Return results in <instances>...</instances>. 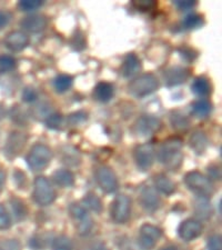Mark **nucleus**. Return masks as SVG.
I'll return each mask as SVG.
<instances>
[{"label": "nucleus", "instance_id": "nucleus-41", "mask_svg": "<svg viewBox=\"0 0 222 250\" xmlns=\"http://www.w3.org/2000/svg\"><path fill=\"white\" fill-rule=\"evenodd\" d=\"M0 250H21V245L16 239L0 241Z\"/></svg>", "mask_w": 222, "mask_h": 250}, {"label": "nucleus", "instance_id": "nucleus-39", "mask_svg": "<svg viewBox=\"0 0 222 250\" xmlns=\"http://www.w3.org/2000/svg\"><path fill=\"white\" fill-rule=\"evenodd\" d=\"M178 51H179V54L181 56V58H183L185 62H193L197 57H198V52L192 49V48L190 47H180L179 49H178Z\"/></svg>", "mask_w": 222, "mask_h": 250}, {"label": "nucleus", "instance_id": "nucleus-9", "mask_svg": "<svg viewBox=\"0 0 222 250\" xmlns=\"http://www.w3.org/2000/svg\"><path fill=\"white\" fill-rule=\"evenodd\" d=\"M133 158L141 171H148L155 163V147L151 143L139 145L135 148Z\"/></svg>", "mask_w": 222, "mask_h": 250}, {"label": "nucleus", "instance_id": "nucleus-3", "mask_svg": "<svg viewBox=\"0 0 222 250\" xmlns=\"http://www.w3.org/2000/svg\"><path fill=\"white\" fill-rule=\"evenodd\" d=\"M159 79L153 74L141 75L128 84V91L136 98H144L159 88Z\"/></svg>", "mask_w": 222, "mask_h": 250}, {"label": "nucleus", "instance_id": "nucleus-4", "mask_svg": "<svg viewBox=\"0 0 222 250\" xmlns=\"http://www.w3.org/2000/svg\"><path fill=\"white\" fill-rule=\"evenodd\" d=\"M52 159L51 149L43 144H36L26 157L28 167L34 171H41L49 166Z\"/></svg>", "mask_w": 222, "mask_h": 250}, {"label": "nucleus", "instance_id": "nucleus-20", "mask_svg": "<svg viewBox=\"0 0 222 250\" xmlns=\"http://www.w3.org/2000/svg\"><path fill=\"white\" fill-rule=\"evenodd\" d=\"M52 180L61 188H70L75 185V175L67 169H59L52 175Z\"/></svg>", "mask_w": 222, "mask_h": 250}, {"label": "nucleus", "instance_id": "nucleus-33", "mask_svg": "<svg viewBox=\"0 0 222 250\" xmlns=\"http://www.w3.org/2000/svg\"><path fill=\"white\" fill-rule=\"evenodd\" d=\"M69 213L75 220L82 221L83 219L88 218L86 208H84L83 206H80L78 204H71L69 206Z\"/></svg>", "mask_w": 222, "mask_h": 250}, {"label": "nucleus", "instance_id": "nucleus-32", "mask_svg": "<svg viewBox=\"0 0 222 250\" xmlns=\"http://www.w3.org/2000/svg\"><path fill=\"white\" fill-rule=\"evenodd\" d=\"M70 45L72 49L76 51H81L86 48V38H84V35L80 30H77L75 35L71 37Z\"/></svg>", "mask_w": 222, "mask_h": 250}, {"label": "nucleus", "instance_id": "nucleus-19", "mask_svg": "<svg viewBox=\"0 0 222 250\" xmlns=\"http://www.w3.org/2000/svg\"><path fill=\"white\" fill-rule=\"evenodd\" d=\"M208 145V137L202 130L195 131L189 139V146L197 155H202L207 150Z\"/></svg>", "mask_w": 222, "mask_h": 250}, {"label": "nucleus", "instance_id": "nucleus-40", "mask_svg": "<svg viewBox=\"0 0 222 250\" xmlns=\"http://www.w3.org/2000/svg\"><path fill=\"white\" fill-rule=\"evenodd\" d=\"M11 225L10 216L8 215L7 210L2 205H0V230H5L8 229Z\"/></svg>", "mask_w": 222, "mask_h": 250}, {"label": "nucleus", "instance_id": "nucleus-35", "mask_svg": "<svg viewBox=\"0 0 222 250\" xmlns=\"http://www.w3.org/2000/svg\"><path fill=\"white\" fill-rule=\"evenodd\" d=\"M16 59L9 55H0V72H8L15 69Z\"/></svg>", "mask_w": 222, "mask_h": 250}, {"label": "nucleus", "instance_id": "nucleus-47", "mask_svg": "<svg viewBox=\"0 0 222 250\" xmlns=\"http://www.w3.org/2000/svg\"><path fill=\"white\" fill-rule=\"evenodd\" d=\"M90 250H109V249H108L106 244L102 243V241H99V243H96L92 245Z\"/></svg>", "mask_w": 222, "mask_h": 250}, {"label": "nucleus", "instance_id": "nucleus-13", "mask_svg": "<svg viewBox=\"0 0 222 250\" xmlns=\"http://www.w3.org/2000/svg\"><path fill=\"white\" fill-rule=\"evenodd\" d=\"M203 231V226L200 221L195 219H187L178 228V235L184 241H192L200 237Z\"/></svg>", "mask_w": 222, "mask_h": 250}, {"label": "nucleus", "instance_id": "nucleus-46", "mask_svg": "<svg viewBox=\"0 0 222 250\" xmlns=\"http://www.w3.org/2000/svg\"><path fill=\"white\" fill-rule=\"evenodd\" d=\"M9 15L5 11H0V29H2L3 27L8 25V22H9Z\"/></svg>", "mask_w": 222, "mask_h": 250}, {"label": "nucleus", "instance_id": "nucleus-24", "mask_svg": "<svg viewBox=\"0 0 222 250\" xmlns=\"http://www.w3.org/2000/svg\"><path fill=\"white\" fill-rule=\"evenodd\" d=\"M191 90L198 97H205L211 92V86L207 78L198 77L191 84Z\"/></svg>", "mask_w": 222, "mask_h": 250}, {"label": "nucleus", "instance_id": "nucleus-48", "mask_svg": "<svg viewBox=\"0 0 222 250\" xmlns=\"http://www.w3.org/2000/svg\"><path fill=\"white\" fill-rule=\"evenodd\" d=\"M120 250H135L130 244V240L127 239L126 241H122L120 246Z\"/></svg>", "mask_w": 222, "mask_h": 250}, {"label": "nucleus", "instance_id": "nucleus-11", "mask_svg": "<svg viewBox=\"0 0 222 250\" xmlns=\"http://www.w3.org/2000/svg\"><path fill=\"white\" fill-rule=\"evenodd\" d=\"M191 75V70L185 67H170L163 72V82L167 87H177L184 83Z\"/></svg>", "mask_w": 222, "mask_h": 250}, {"label": "nucleus", "instance_id": "nucleus-50", "mask_svg": "<svg viewBox=\"0 0 222 250\" xmlns=\"http://www.w3.org/2000/svg\"><path fill=\"white\" fill-rule=\"evenodd\" d=\"M160 250H178V248L175 245H168V246H165V247L161 248Z\"/></svg>", "mask_w": 222, "mask_h": 250}, {"label": "nucleus", "instance_id": "nucleus-28", "mask_svg": "<svg viewBox=\"0 0 222 250\" xmlns=\"http://www.w3.org/2000/svg\"><path fill=\"white\" fill-rule=\"evenodd\" d=\"M10 205H11V209H13V212L17 220H22L26 218L27 216V208L25 204L22 203L21 200L18 198H11L10 199Z\"/></svg>", "mask_w": 222, "mask_h": 250}, {"label": "nucleus", "instance_id": "nucleus-22", "mask_svg": "<svg viewBox=\"0 0 222 250\" xmlns=\"http://www.w3.org/2000/svg\"><path fill=\"white\" fill-rule=\"evenodd\" d=\"M212 109V104L208 99H198L191 104V114L198 118L207 117Z\"/></svg>", "mask_w": 222, "mask_h": 250}, {"label": "nucleus", "instance_id": "nucleus-10", "mask_svg": "<svg viewBox=\"0 0 222 250\" xmlns=\"http://www.w3.org/2000/svg\"><path fill=\"white\" fill-rule=\"evenodd\" d=\"M161 126H162V123L158 117L141 116L133 125V130L137 135L142 137L152 136L160 130Z\"/></svg>", "mask_w": 222, "mask_h": 250}, {"label": "nucleus", "instance_id": "nucleus-17", "mask_svg": "<svg viewBox=\"0 0 222 250\" xmlns=\"http://www.w3.org/2000/svg\"><path fill=\"white\" fill-rule=\"evenodd\" d=\"M141 70V62L138 56L135 54H128L121 66V75L124 78H130L138 74Z\"/></svg>", "mask_w": 222, "mask_h": 250}, {"label": "nucleus", "instance_id": "nucleus-5", "mask_svg": "<svg viewBox=\"0 0 222 250\" xmlns=\"http://www.w3.org/2000/svg\"><path fill=\"white\" fill-rule=\"evenodd\" d=\"M32 198L35 203L46 207L51 205L57 198V192L52 187L50 181L46 177H37L34 183V192H32Z\"/></svg>", "mask_w": 222, "mask_h": 250}, {"label": "nucleus", "instance_id": "nucleus-16", "mask_svg": "<svg viewBox=\"0 0 222 250\" xmlns=\"http://www.w3.org/2000/svg\"><path fill=\"white\" fill-rule=\"evenodd\" d=\"M48 26V18L43 15H30L20 21V27L31 34L44 30Z\"/></svg>", "mask_w": 222, "mask_h": 250}, {"label": "nucleus", "instance_id": "nucleus-31", "mask_svg": "<svg viewBox=\"0 0 222 250\" xmlns=\"http://www.w3.org/2000/svg\"><path fill=\"white\" fill-rule=\"evenodd\" d=\"M74 245L69 237L59 236L52 241V250H72Z\"/></svg>", "mask_w": 222, "mask_h": 250}, {"label": "nucleus", "instance_id": "nucleus-12", "mask_svg": "<svg viewBox=\"0 0 222 250\" xmlns=\"http://www.w3.org/2000/svg\"><path fill=\"white\" fill-rule=\"evenodd\" d=\"M27 143V136L22 132H11L10 136L8 137V140L5 146V155L8 159H14L17 157Z\"/></svg>", "mask_w": 222, "mask_h": 250}, {"label": "nucleus", "instance_id": "nucleus-30", "mask_svg": "<svg viewBox=\"0 0 222 250\" xmlns=\"http://www.w3.org/2000/svg\"><path fill=\"white\" fill-rule=\"evenodd\" d=\"M84 204H86V206L88 208H90L92 211H95L97 213H99L100 211L102 210V203L101 200H100V198L97 195H95V193H88V195L84 197Z\"/></svg>", "mask_w": 222, "mask_h": 250}, {"label": "nucleus", "instance_id": "nucleus-8", "mask_svg": "<svg viewBox=\"0 0 222 250\" xmlns=\"http://www.w3.org/2000/svg\"><path fill=\"white\" fill-rule=\"evenodd\" d=\"M161 236H162V230L159 227L150 224L142 225L138 237L139 248L141 250H152L156 247Z\"/></svg>", "mask_w": 222, "mask_h": 250}, {"label": "nucleus", "instance_id": "nucleus-18", "mask_svg": "<svg viewBox=\"0 0 222 250\" xmlns=\"http://www.w3.org/2000/svg\"><path fill=\"white\" fill-rule=\"evenodd\" d=\"M114 95H115L114 86H112L111 83H104V82L97 83V86L94 89V92H92V97H94L97 102L102 103V104L110 102Z\"/></svg>", "mask_w": 222, "mask_h": 250}, {"label": "nucleus", "instance_id": "nucleus-1", "mask_svg": "<svg viewBox=\"0 0 222 250\" xmlns=\"http://www.w3.org/2000/svg\"><path fill=\"white\" fill-rule=\"evenodd\" d=\"M158 159L169 170L176 171L182 165V140L178 137L163 141L158 151Z\"/></svg>", "mask_w": 222, "mask_h": 250}, {"label": "nucleus", "instance_id": "nucleus-25", "mask_svg": "<svg viewBox=\"0 0 222 250\" xmlns=\"http://www.w3.org/2000/svg\"><path fill=\"white\" fill-rule=\"evenodd\" d=\"M72 83H74V78L69 75H59L54 80V87L56 91L59 92V94L69 90Z\"/></svg>", "mask_w": 222, "mask_h": 250}, {"label": "nucleus", "instance_id": "nucleus-7", "mask_svg": "<svg viewBox=\"0 0 222 250\" xmlns=\"http://www.w3.org/2000/svg\"><path fill=\"white\" fill-rule=\"evenodd\" d=\"M95 178L98 186L106 193H114L119 188L117 175L110 167L100 166L96 169Z\"/></svg>", "mask_w": 222, "mask_h": 250}, {"label": "nucleus", "instance_id": "nucleus-49", "mask_svg": "<svg viewBox=\"0 0 222 250\" xmlns=\"http://www.w3.org/2000/svg\"><path fill=\"white\" fill-rule=\"evenodd\" d=\"M5 181H6V173H5V171L0 170V191L2 190L3 185H5Z\"/></svg>", "mask_w": 222, "mask_h": 250}, {"label": "nucleus", "instance_id": "nucleus-42", "mask_svg": "<svg viewBox=\"0 0 222 250\" xmlns=\"http://www.w3.org/2000/svg\"><path fill=\"white\" fill-rule=\"evenodd\" d=\"M173 5L181 11H187L195 8L197 1L195 0H176V1H173Z\"/></svg>", "mask_w": 222, "mask_h": 250}, {"label": "nucleus", "instance_id": "nucleus-44", "mask_svg": "<svg viewBox=\"0 0 222 250\" xmlns=\"http://www.w3.org/2000/svg\"><path fill=\"white\" fill-rule=\"evenodd\" d=\"M208 250H222V243L220 235H213L208 239Z\"/></svg>", "mask_w": 222, "mask_h": 250}, {"label": "nucleus", "instance_id": "nucleus-23", "mask_svg": "<svg viewBox=\"0 0 222 250\" xmlns=\"http://www.w3.org/2000/svg\"><path fill=\"white\" fill-rule=\"evenodd\" d=\"M170 124L175 130L179 132H185L190 127V122L184 115L179 111H172L170 115Z\"/></svg>", "mask_w": 222, "mask_h": 250}, {"label": "nucleus", "instance_id": "nucleus-14", "mask_svg": "<svg viewBox=\"0 0 222 250\" xmlns=\"http://www.w3.org/2000/svg\"><path fill=\"white\" fill-rule=\"evenodd\" d=\"M140 204L148 212H155L159 209L161 200L158 193L151 187H144L140 192Z\"/></svg>", "mask_w": 222, "mask_h": 250}, {"label": "nucleus", "instance_id": "nucleus-26", "mask_svg": "<svg viewBox=\"0 0 222 250\" xmlns=\"http://www.w3.org/2000/svg\"><path fill=\"white\" fill-rule=\"evenodd\" d=\"M203 23H204V20L202 16H199L197 14H190L182 20V22H181V27L185 30H192V29H197V28L202 27Z\"/></svg>", "mask_w": 222, "mask_h": 250}, {"label": "nucleus", "instance_id": "nucleus-6", "mask_svg": "<svg viewBox=\"0 0 222 250\" xmlns=\"http://www.w3.org/2000/svg\"><path fill=\"white\" fill-rule=\"evenodd\" d=\"M131 199L126 195L117 196L111 204L110 216L116 224H126L131 215Z\"/></svg>", "mask_w": 222, "mask_h": 250}, {"label": "nucleus", "instance_id": "nucleus-2", "mask_svg": "<svg viewBox=\"0 0 222 250\" xmlns=\"http://www.w3.org/2000/svg\"><path fill=\"white\" fill-rule=\"evenodd\" d=\"M184 183L198 197L209 199L215 192V186L209 177L197 170L188 172L184 177Z\"/></svg>", "mask_w": 222, "mask_h": 250}, {"label": "nucleus", "instance_id": "nucleus-34", "mask_svg": "<svg viewBox=\"0 0 222 250\" xmlns=\"http://www.w3.org/2000/svg\"><path fill=\"white\" fill-rule=\"evenodd\" d=\"M43 3L41 0H22V1H19L18 8L21 11H35L41 8Z\"/></svg>", "mask_w": 222, "mask_h": 250}, {"label": "nucleus", "instance_id": "nucleus-21", "mask_svg": "<svg viewBox=\"0 0 222 250\" xmlns=\"http://www.w3.org/2000/svg\"><path fill=\"white\" fill-rule=\"evenodd\" d=\"M155 185L156 188L158 189L160 192L164 193L165 196H170L176 191V184L173 181L168 178L167 176L159 173V175L155 176Z\"/></svg>", "mask_w": 222, "mask_h": 250}, {"label": "nucleus", "instance_id": "nucleus-27", "mask_svg": "<svg viewBox=\"0 0 222 250\" xmlns=\"http://www.w3.org/2000/svg\"><path fill=\"white\" fill-rule=\"evenodd\" d=\"M195 210L198 216L202 219H208L211 217V207H210V204L207 198H201V197H198V200L196 201L195 205Z\"/></svg>", "mask_w": 222, "mask_h": 250}, {"label": "nucleus", "instance_id": "nucleus-43", "mask_svg": "<svg viewBox=\"0 0 222 250\" xmlns=\"http://www.w3.org/2000/svg\"><path fill=\"white\" fill-rule=\"evenodd\" d=\"M38 98V92L34 88L26 87L22 91V99L25 103H34Z\"/></svg>", "mask_w": 222, "mask_h": 250}, {"label": "nucleus", "instance_id": "nucleus-36", "mask_svg": "<svg viewBox=\"0 0 222 250\" xmlns=\"http://www.w3.org/2000/svg\"><path fill=\"white\" fill-rule=\"evenodd\" d=\"M62 115L59 114V112H54L50 116H48L46 119V126L49 129H54V130H57L62 125Z\"/></svg>", "mask_w": 222, "mask_h": 250}, {"label": "nucleus", "instance_id": "nucleus-45", "mask_svg": "<svg viewBox=\"0 0 222 250\" xmlns=\"http://www.w3.org/2000/svg\"><path fill=\"white\" fill-rule=\"evenodd\" d=\"M92 227V224L89 218L83 219L82 221H80V224L78 226V231L80 235H87V233L90 231V229Z\"/></svg>", "mask_w": 222, "mask_h": 250}, {"label": "nucleus", "instance_id": "nucleus-38", "mask_svg": "<svg viewBox=\"0 0 222 250\" xmlns=\"http://www.w3.org/2000/svg\"><path fill=\"white\" fill-rule=\"evenodd\" d=\"M87 118H88L87 112L77 111L68 117V124H69L70 126H78V125L86 122Z\"/></svg>", "mask_w": 222, "mask_h": 250}, {"label": "nucleus", "instance_id": "nucleus-29", "mask_svg": "<svg viewBox=\"0 0 222 250\" xmlns=\"http://www.w3.org/2000/svg\"><path fill=\"white\" fill-rule=\"evenodd\" d=\"M80 155L79 152L74 148L68 147L66 148V151L62 152V161L64 164L70 165V166H77L80 164Z\"/></svg>", "mask_w": 222, "mask_h": 250}, {"label": "nucleus", "instance_id": "nucleus-37", "mask_svg": "<svg viewBox=\"0 0 222 250\" xmlns=\"http://www.w3.org/2000/svg\"><path fill=\"white\" fill-rule=\"evenodd\" d=\"M132 6L135 7V9L141 11V13H146V11L155 9L157 7V2L152 1V0H138V1H132Z\"/></svg>", "mask_w": 222, "mask_h": 250}, {"label": "nucleus", "instance_id": "nucleus-15", "mask_svg": "<svg viewBox=\"0 0 222 250\" xmlns=\"http://www.w3.org/2000/svg\"><path fill=\"white\" fill-rule=\"evenodd\" d=\"M5 45L9 50L19 52L29 45V37L22 31H11L6 36Z\"/></svg>", "mask_w": 222, "mask_h": 250}]
</instances>
